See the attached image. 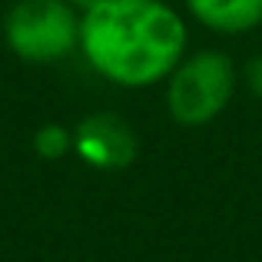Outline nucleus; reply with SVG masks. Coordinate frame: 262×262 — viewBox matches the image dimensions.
I'll return each mask as SVG.
<instances>
[{"label":"nucleus","instance_id":"39448f33","mask_svg":"<svg viewBox=\"0 0 262 262\" xmlns=\"http://www.w3.org/2000/svg\"><path fill=\"white\" fill-rule=\"evenodd\" d=\"M192 20L216 33H249L262 27V0H186Z\"/></svg>","mask_w":262,"mask_h":262},{"label":"nucleus","instance_id":"f03ea898","mask_svg":"<svg viewBox=\"0 0 262 262\" xmlns=\"http://www.w3.org/2000/svg\"><path fill=\"white\" fill-rule=\"evenodd\" d=\"M236 63L219 50L192 53L179 60L166 83V110L179 126H206L212 123L236 93Z\"/></svg>","mask_w":262,"mask_h":262},{"label":"nucleus","instance_id":"423d86ee","mask_svg":"<svg viewBox=\"0 0 262 262\" xmlns=\"http://www.w3.org/2000/svg\"><path fill=\"white\" fill-rule=\"evenodd\" d=\"M33 149H37L43 160H63L73 149V133L63 129L60 123H43V126L33 133Z\"/></svg>","mask_w":262,"mask_h":262},{"label":"nucleus","instance_id":"20e7f679","mask_svg":"<svg viewBox=\"0 0 262 262\" xmlns=\"http://www.w3.org/2000/svg\"><path fill=\"white\" fill-rule=\"evenodd\" d=\"M73 153L93 169H126L140 153V140L123 116L93 113L73 129Z\"/></svg>","mask_w":262,"mask_h":262},{"label":"nucleus","instance_id":"f257e3e1","mask_svg":"<svg viewBox=\"0 0 262 262\" xmlns=\"http://www.w3.org/2000/svg\"><path fill=\"white\" fill-rule=\"evenodd\" d=\"M80 47L100 77L140 90L176 70L186 24L163 0H96L80 20Z\"/></svg>","mask_w":262,"mask_h":262},{"label":"nucleus","instance_id":"7ed1b4c3","mask_svg":"<svg viewBox=\"0 0 262 262\" xmlns=\"http://www.w3.org/2000/svg\"><path fill=\"white\" fill-rule=\"evenodd\" d=\"M4 37L27 63H53L80 47V17L67 0H17L4 20Z\"/></svg>","mask_w":262,"mask_h":262},{"label":"nucleus","instance_id":"6e6552de","mask_svg":"<svg viewBox=\"0 0 262 262\" xmlns=\"http://www.w3.org/2000/svg\"><path fill=\"white\" fill-rule=\"evenodd\" d=\"M67 4H70V7H83V10H86V7L96 4V0H67Z\"/></svg>","mask_w":262,"mask_h":262},{"label":"nucleus","instance_id":"0eeeda50","mask_svg":"<svg viewBox=\"0 0 262 262\" xmlns=\"http://www.w3.org/2000/svg\"><path fill=\"white\" fill-rule=\"evenodd\" d=\"M243 80H246V90H249L256 100H262V53L252 57L249 63L243 67Z\"/></svg>","mask_w":262,"mask_h":262}]
</instances>
